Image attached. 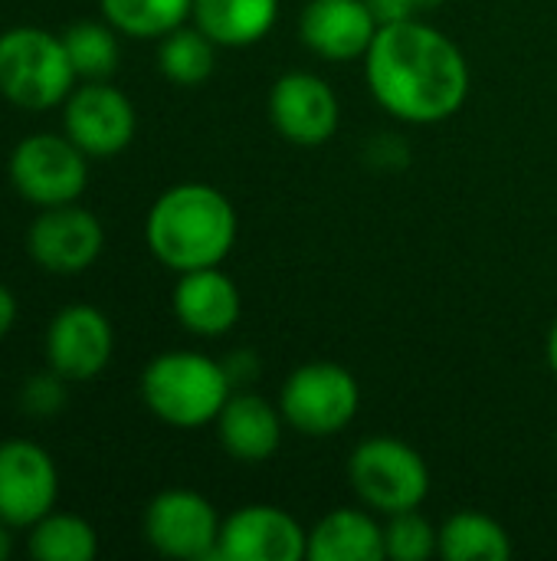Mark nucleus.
I'll list each match as a JSON object with an SVG mask.
<instances>
[{
	"mask_svg": "<svg viewBox=\"0 0 557 561\" xmlns=\"http://www.w3.org/2000/svg\"><path fill=\"white\" fill-rule=\"evenodd\" d=\"M66 401H69V381L62 375H56L53 368L30 375L20 388L23 414H30L36 421H49V417L62 414Z\"/></svg>",
	"mask_w": 557,
	"mask_h": 561,
	"instance_id": "a878e982",
	"label": "nucleus"
},
{
	"mask_svg": "<svg viewBox=\"0 0 557 561\" xmlns=\"http://www.w3.org/2000/svg\"><path fill=\"white\" fill-rule=\"evenodd\" d=\"M361 408L358 378L335 362H309L295 368L279 391V411L302 437L341 434Z\"/></svg>",
	"mask_w": 557,
	"mask_h": 561,
	"instance_id": "0eeeda50",
	"label": "nucleus"
},
{
	"mask_svg": "<svg viewBox=\"0 0 557 561\" xmlns=\"http://www.w3.org/2000/svg\"><path fill=\"white\" fill-rule=\"evenodd\" d=\"M79 85L62 33L23 23L0 33V95L26 112L62 108Z\"/></svg>",
	"mask_w": 557,
	"mask_h": 561,
	"instance_id": "20e7f679",
	"label": "nucleus"
},
{
	"mask_svg": "<svg viewBox=\"0 0 557 561\" xmlns=\"http://www.w3.org/2000/svg\"><path fill=\"white\" fill-rule=\"evenodd\" d=\"M171 309L184 332L197 339H223L243 316V296L220 266H207L177 276Z\"/></svg>",
	"mask_w": 557,
	"mask_h": 561,
	"instance_id": "dca6fc26",
	"label": "nucleus"
},
{
	"mask_svg": "<svg viewBox=\"0 0 557 561\" xmlns=\"http://www.w3.org/2000/svg\"><path fill=\"white\" fill-rule=\"evenodd\" d=\"M309 561H384V526L364 510H332L309 529Z\"/></svg>",
	"mask_w": 557,
	"mask_h": 561,
	"instance_id": "a211bd4d",
	"label": "nucleus"
},
{
	"mask_svg": "<svg viewBox=\"0 0 557 561\" xmlns=\"http://www.w3.org/2000/svg\"><path fill=\"white\" fill-rule=\"evenodd\" d=\"M220 526L223 519L217 516L213 503L184 486L158 493L144 506V519H141L144 542L158 556L177 561L217 559Z\"/></svg>",
	"mask_w": 557,
	"mask_h": 561,
	"instance_id": "6e6552de",
	"label": "nucleus"
},
{
	"mask_svg": "<svg viewBox=\"0 0 557 561\" xmlns=\"http://www.w3.org/2000/svg\"><path fill=\"white\" fill-rule=\"evenodd\" d=\"M384 556L391 561H427L440 556V529L420 510L387 516L384 526Z\"/></svg>",
	"mask_w": 557,
	"mask_h": 561,
	"instance_id": "393cba45",
	"label": "nucleus"
},
{
	"mask_svg": "<svg viewBox=\"0 0 557 561\" xmlns=\"http://www.w3.org/2000/svg\"><path fill=\"white\" fill-rule=\"evenodd\" d=\"M404 3L410 7V13H414V16H423V13H430V10L443 7L446 0H404Z\"/></svg>",
	"mask_w": 557,
	"mask_h": 561,
	"instance_id": "c756f323",
	"label": "nucleus"
},
{
	"mask_svg": "<svg viewBox=\"0 0 557 561\" xmlns=\"http://www.w3.org/2000/svg\"><path fill=\"white\" fill-rule=\"evenodd\" d=\"M381 23L368 0H309L299 13L302 43L332 62L364 59Z\"/></svg>",
	"mask_w": 557,
	"mask_h": 561,
	"instance_id": "2eb2a0df",
	"label": "nucleus"
},
{
	"mask_svg": "<svg viewBox=\"0 0 557 561\" xmlns=\"http://www.w3.org/2000/svg\"><path fill=\"white\" fill-rule=\"evenodd\" d=\"M102 250L105 227L79 201L43 207L26 230V253L49 276H79L98 263Z\"/></svg>",
	"mask_w": 557,
	"mask_h": 561,
	"instance_id": "9d476101",
	"label": "nucleus"
},
{
	"mask_svg": "<svg viewBox=\"0 0 557 561\" xmlns=\"http://www.w3.org/2000/svg\"><path fill=\"white\" fill-rule=\"evenodd\" d=\"M16 316H20V306H16L13 289L0 283V339L10 335V329L16 325Z\"/></svg>",
	"mask_w": 557,
	"mask_h": 561,
	"instance_id": "cd10ccee",
	"label": "nucleus"
},
{
	"mask_svg": "<svg viewBox=\"0 0 557 561\" xmlns=\"http://www.w3.org/2000/svg\"><path fill=\"white\" fill-rule=\"evenodd\" d=\"M217 43L200 26H177L161 36L158 46V69L174 85H200L217 69Z\"/></svg>",
	"mask_w": 557,
	"mask_h": 561,
	"instance_id": "4be33fe9",
	"label": "nucleus"
},
{
	"mask_svg": "<svg viewBox=\"0 0 557 561\" xmlns=\"http://www.w3.org/2000/svg\"><path fill=\"white\" fill-rule=\"evenodd\" d=\"M62 131L89 158H115L135 141L138 112L108 79H82L62 102Z\"/></svg>",
	"mask_w": 557,
	"mask_h": 561,
	"instance_id": "1a4fd4ad",
	"label": "nucleus"
},
{
	"mask_svg": "<svg viewBox=\"0 0 557 561\" xmlns=\"http://www.w3.org/2000/svg\"><path fill=\"white\" fill-rule=\"evenodd\" d=\"M233 394V378L223 362L174 348L151 358L141 371V401L167 427L197 431L220 417Z\"/></svg>",
	"mask_w": 557,
	"mask_h": 561,
	"instance_id": "7ed1b4c3",
	"label": "nucleus"
},
{
	"mask_svg": "<svg viewBox=\"0 0 557 561\" xmlns=\"http://www.w3.org/2000/svg\"><path fill=\"white\" fill-rule=\"evenodd\" d=\"M13 533H16V529H13L10 523L0 519V561H7L13 556Z\"/></svg>",
	"mask_w": 557,
	"mask_h": 561,
	"instance_id": "c85d7f7f",
	"label": "nucleus"
},
{
	"mask_svg": "<svg viewBox=\"0 0 557 561\" xmlns=\"http://www.w3.org/2000/svg\"><path fill=\"white\" fill-rule=\"evenodd\" d=\"M305 556L309 529L282 506H240L220 526L217 561H302Z\"/></svg>",
	"mask_w": 557,
	"mask_h": 561,
	"instance_id": "ddd939ff",
	"label": "nucleus"
},
{
	"mask_svg": "<svg viewBox=\"0 0 557 561\" xmlns=\"http://www.w3.org/2000/svg\"><path fill=\"white\" fill-rule=\"evenodd\" d=\"M213 424H217V437L227 457L253 467V463H266L276 457L282 444L286 417L279 404H269L263 394L233 391Z\"/></svg>",
	"mask_w": 557,
	"mask_h": 561,
	"instance_id": "f3484780",
	"label": "nucleus"
},
{
	"mask_svg": "<svg viewBox=\"0 0 557 561\" xmlns=\"http://www.w3.org/2000/svg\"><path fill=\"white\" fill-rule=\"evenodd\" d=\"M118 30L102 20H76L62 30L66 53L72 59V69L79 79H112L121 62V43Z\"/></svg>",
	"mask_w": 557,
	"mask_h": 561,
	"instance_id": "b1692460",
	"label": "nucleus"
},
{
	"mask_svg": "<svg viewBox=\"0 0 557 561\" xmlns=\"http://www.w3.org/2000/svg\"><path fill=\"white\" fill-rule=\"evenodd\" d=\"M7 181L36 210L76 204L89 187V154L66 131H33L10 148Z\"/></svg>",
	"mask_w": 557,
	"mask_h": 561,
	"instance_id": "423d86ee",
	"label": "nucleus"
},
{
	"mask_svg": "<svg viewBox=\"0 0 557 561\" xmlns=\"http://www.w3.org/2000/svg\"><path fill=\"white\" fill-rule=\"evenodd\" d=\"M269 118L286 141L318 148L335 138L341 125V102L328 79L315 72H286L269 89Z\"/></svg>",
	"mask_w": 557,
	"mask_h": 561,
	"instance_id": "4468645a",
	"label": "nucleus"
},
{
	"mask_svg": "<svg viewBox=\"0 0 557 561\" xmlns=\"http://www.w3.org/2000/svg\"><path fill=\"white\" fill-rule=\"evenodd\" d=\"M43 352L46 368L62 375L69 385H82L108 368L115 352V329L102 309L89 302H72L49 319Z\"/></svg>",
	"mask_w": 557,
	"mask_h": 561,
	"instance_id": "9b49d317",
	"label": "nucleus"
},
{
	"mask_svg": "<svg viewBox=\"0 0 557 561\" xmlns=\"http://www.w3.org/2000/svg\"><path fill=\"white\" fill-rule=\"evenodd\" d=\"M364 79L374 102L401 122L440 125L469 95L463 49L423 16L387 23L364 53Z\"/></svg>",
	"mask_w": 557,
	"mask_h": 561,
	"instance_id": "f257e3e1",
	"label": "nucleus"
},
{
	"mask_svg": "<svg viewBox=\"0 0 557 561\" xmlns=\"http://www.w3.org/2000/svg\"><path fill=\"white\" fill-rule=\"evenodd\" d=\"M59 470L49 450L26 437L0 440V519L16 533L56 510Z\"/></svg>",
	"mask_w": 557,
	"mask_h": 561,
	"instance_id": "f8f14e48",
	"label": "nucleus"
},
{
	"mask_svg": "<svg viewBox=\"0 0 557 561\" xmlns=\"http://www.w3.org/2000/svg\"><path fill=\"white\" fill-rule=\"evenodd\" d=\"M348 480L355 496L381 516L420 510L430 496L427 460L397 437L361 440L348 457Z\"/></svg>",
	"mask_w": 557,
	"mask_h": 561,
	"instance_id": "39448f33",
	"label": "nucleus"
},
{
	"mask_svg": "<svg viewBox=\"0 0 557 561\" xmlns=\"http://www.w3.org/2000/svg\"><path fill=\"white\" fill-rule=\"evenodd\" d=\"M512 536L506 526L486 513L460 510L440 526V559L443 561H509Z\"/></svg>",
	"mask_w": 557,
	"mask_h": 561,
	"instance_id": "aec40b11",
	"label": "nucleus"
},
{
	"mask_svg": "<svg viewBox=\"0 0 557 561\" xmlns=\"http://www.w3.org/2000/svg\"><path fill=\"white\" fill-rule=\"evenodd\" d=\"M368 7H371V13L378 16V23H381V26H387V23H401V20H414L410 7H407L404 0H368Z\"/></svg>",
	"mask_w": 557,
	"mask_h": 561,
	"instance_id": "bb28decb",
	"label": "nucleus"
},
{
	"mask_svg": "<svg viewBox=\"0 0 557 561\" xmlns=\"http://www.w3.org/2000/svg\"><path fill=\"white\" fill-rule=\"evenodd\" d=\"M236 210L230 197L204 181H184L158 194L144 217V243L151 256L174 270L220 266L236 243Z\"/></svg>",
	"mask_w": 557,
	"mask_h": 561,
	"instance_id": "f03ea898",
	"label": "nucleus"
},
{
	"mask_svg": "<svg viewBox=\"0 0 557 561\" xmlns=\"http://www.w3.org/2000/svg\"><path fill=\"white\" fill-rule=\"evenodd\" d=\"M26 556L33 561H89L98 556V533L76 513H46L26 529Z\"/></svg>",
	"mask_w": 557,
	"mask_h": 561,
	"instance_id": "412c9836",
	"label": "nucleus"
},
{
	"mask_svg": "<svg viewBox=\"0 0 557 561\" xmlns=\"http://www.w3.org/2000/svg\"><path fill=\"white\" fill-rule=\"evenodd\" d=\"M190 20L217 46L243 49L272 33L279 20V0H194Z\"/></svg>",
	"mask_w": 557,
	"mask_h": 561,
	"instance_id": "6ab92c4d",
	"label": "nucleus"
},
{
	"mask_svg": "<svg viewBox=\"0 0 557 561\" xmlns=\"http://www.w3.org/2000/svg\"><path fill=\"white\" fill-rule=\"evenodd\" d=\"M98 10L121 36L161 39L190 20L194 0H98Z\"/></svg>",
	"mask_w": 557,
	"mask_h": 561,
	"instance_id": "5701e85b",
	"label": "nucleus"
},
{
	"mask_svg": "<svg viewBox=\"0 0 557 561\" xmlns=\"http://www.w3.org/2000/svg\"><path fill=\"white\" fill-rule=\"evenodd\" d=\"M545 355H548V365H552V371H555V378H557V319H555V325H552V332H548Z\"/></svg>",
	"mask_w": 557,
	"mask_h": 561,
	"instance_id": "7c9ffc66",
	"label": "nucleus"
}]
</instances>
